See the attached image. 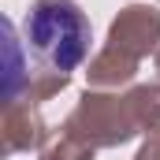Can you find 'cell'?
<instances>
[{
	"mask_svg": "<svg viewBox=\"0 0 160 160\" xmlns=\"http://www.w3.org/2000/svg\"><path fill=\"white\" fill-rule=\"evenodd\" d=\"M134 160H160V127H157V130H149V134L142 138Z\"/></svg>",
	"mask_w": 160,
	"mask_h": 160,
	"instance_id": "cell-7",
	"label": "cell"
},
{
	"mask_svg": "<svg viewBox=\"0 0 160 160\" xmlns=\"http://www.w3.org/2000/svg\"><path fill=\"white\" fill-rule=\"evenodd\" d=\"M48 123L41 116V104H4V119H0V153L11 157V153H30L41 149L45 138H48Z\"/></svg>",
	"mask_w": 160,
	"mask_h": 160,
	"instance_id": "cell-4",
	"label": "cell"
},
{
	"mask_svg": "<svg viewBox=\"0 0 160 160\" xmlns=\"http://www.w3.org/2000/svg\"><path fill=\"white\" fill-rule=\"evenodd\" d=\"M104 45L123 52V56H134V60L157 56V48H160V8L157 4H127V8H119V15L108 22Z\"/></svg>",
	"mask_w": 160,
	"mask_h": 160,
	"instance_id": "cell-3",
	"label": "cell"
},
{
	"mask_svg": "<svg viewBox=\"0 0 160 160\" xmlns=\"http://www.w3.org/2000/svg\"><path fill=\"white\" fill-rule=\"evenodd\" d=\"M138 67H142V60L123 56V52H116V48L104 45L86 63V89H112V93L130 89L134 78H138Z\"/></svg>",
	"mask_w": 160,
	"mask_h": 160,
	"instance_id": "cell-5",
	"label": "cell"
},
{
	"mask_svg": "<svg viewBox=\"0 0 160 160\" xmlns=\"http://www.w3.org/2000/svg\"><path fill=\"white\" fill-rule=\"evenodd\" d=\"M153 67H157V78H160V48H157V56H153Z\"/></svg>",
	"mask_w": 160,
	"mask_h": 160,
	"instance_id": "cell-8",
	"label": "cell"
},
{
	"mask_svg": "<svg viewBox=\"0 0 160 160\" xmlns=\"http://www.w3.org/2000/svg\"><path fill=\"white\" fill-rule=\"evenodd\" d=\"M97 157V149L78 138L67 123H60L56 130H48V138H45V145L38 149V160H93Z\"/></svg>",
	"mask_w": 160,
	"mask_h": 160,
	"instance_id": "cell-6",
	"label": "cell"
},
{
	"mask_svg": "<svg viewBox=\"0 0 160 160\" xmlns=\"http://www.w3.org/2000/svg\"><path fill=\"white\" fill-rule=\"evenodd\" d=\"M63 123L78 138H86L93 149H119L127 142H134L138 134H145L127 89H119V93H112V89H82L78 104L71 108V116Z\"/></svg>",
	"mask_w": 160,
	"mask_h": 160,
	"instance_id": "cell-2",
	"label": "cell"
},
{
	"mask_svg": "<svg viewBox=\"0 0 160 160\" xmlns=\"http://www.w3.org/2000/svg\"><path fill=\"white\" fill-rule=\"evenodd\" d=\"M22 41L34 63L75 75L82 63H89L93 26L75 0H34L22 15Z\"/></svg>",
	"mask_w": 160,
	"mask_h": 160,
	"instance_id": "cell-1",
	"label": "cell"
}]
</instances>
